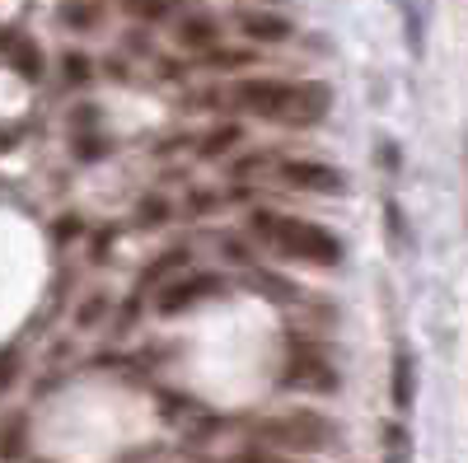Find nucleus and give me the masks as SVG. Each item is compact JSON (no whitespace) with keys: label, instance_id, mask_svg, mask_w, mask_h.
<instances>
[{"label":"nucleus","instance_id":"1","mask_svg":"<svg viewBox=\"0 0 468 463\" xmlns=\"http://www.w3.org/2000/svg\"><path fill=\"white\" fill-rule=\"evenodd\" d=\"M229 99L239 103L253 118L267 122H286V127H319L333 108L328 85L304 80V85H286V80H239L229 89Z\"/></svg>","mask_w":468,"mask_h":463},{"label":"nucleus","instance_id":"2","mask_svg":"<svg viewBox=\"0 0 468 463\" xmlns=\"http://www.w3.org/2000/svg\"><path fill=\"white\" fill-rule=\"evenodd\" d=\"M253 235L262 244H271L291 262H314V267H337L342 262V244L314 220H295V216H277V211H253Z\"/></svg>","mask_w":468,"mask_h":463},{"label":"nucleus","instance_id":"3","mask_svg":"<svg viewBox=\"0 0 468 463\" xmlns=\"http://www.w3.org/2000/svg\"><path fill=\"white\" fill-rule=\"evenodd\" d=\"M262 436L277 445H295V449H328L333 445V426L319 412H286L277 421H267Z\"/></svg>","mask_w":468,"mask_h":463},{"label":"nucleus","instance_id":"4","mask_svg":"<svg viewBox=\"0 0 468 463\" xmlns=\"http://www.w3.org/2000/svg\"><path fill=\"white\" fill-rule=\"evenodd\" d=\"M286 384L295 389H309V394H337V370L333 361L309 342H295L291 346V365H286Z\"/></svg>","mask_w":468,"mask_h":463},{"label":"nucleus","instance_id":"5","mask_svg":"<svg viewBox=\"0 0 468 463\" xmlns=\"http://www.w3.org/2000/svg\"><path fill=\"white\" fill-rule=\"evenodd\" d=\"M229 290V281L225 277H216V272H197V277H187V281H178V286H169L165 295H160V314H183V309H192V304H207V300H216V295H225Z\"/></svg>","mask_w":468,"mask_h":463},{"label":"nucleus","instance_id":"6","mask_svg":"<svg viewBox=\"0 0 468 463\" xmlns=\"http://www.w3.org/2000/svg\"><path fill=\"white\" fill-rule=\"evenodd\" d=\"M277 174H282L291 187L324 192V197H337V192H346V174L333 169V164H319V160H286Z\"/></svg>","mask_w":468,"mask_h":463},{"label":"nucleus","instance_id":"7","mask_svg":"<svg viewBox=\"0 0 468 463\" xmlns=\"http://www.w3.org/2000/svg\"><path fill=\"white\" fill-rule=\"evenodd\" d=\"M388 398H394L399 412H408L417 403V356L399 342L394 346V384H388Z\"/></svg>","mask_w":468,"mask_h":463},{"label":"nucleus","instance_id":"8","mask_svg":"<svg viewBox=\"0 0 468 463\" xmlns=\"http://www.w3.org/2000/svg\"><path fill=\"white\" fill-rule=\"evenodd\" d=\"M0 52L15 61V70L24 75V80H43V52H37L28 37H19V33H0Z\"/></svg>","mask_w":468,"mask_h":463},{"label":"nucleus","instance_id":"9","mask_svg":"<svg viewBox=\"0 0 468 463\" xmlns=\"http://www.w3.org/2000/svg\"><path fill=\"white\" fill-rule=\"evenodd\" d=\"M239 28L253 37V43H286V37H291V19L262 15V10H244L239 15Z\"/></svg>","mask_w":468,"mask_h":463},{"label":"nucleus","instance_id":"10","mask_svg":"<svg viewBox=\"0 0 468 463\" xmlns=\"http://www.w3.org/2000/svg\"><path fill=\"white\" fill-rule=\"evenodd\" d=\"M403 5V33H408V52H426V24H431V0H399Z\"/></svg>","mask_w":468,"mask_h":463},{"label":"nucleus","instance_id":"11","mask_svg":"<svg viewBox=\"0 0 468 463\" xmlns=\"http://www.w3.org/2000/svg\"><path fill=\"white\" fill-rule=\"evenodd\" d=\"M24 449H28V416L10 412L5 421H0V458L15 463V458H24Z\"/></svg>","mask_w":468,"mask_h":463},{"label":"nucleus","instance_id":"12","mask_svg":"<svg viewBox=\"0 0 468 463\" xmlns=\"http://www.w3.org/2000/svg\"><path fill=\"white\" fill-rule=\"evenodd\" d=\"M216 24L211 19H202V15H192V19H183L178 24V43L183 47H192V52H207V47H216Z\"/></svg>","mask_w":468,"mask_h":463},{"label":"nucleus","instance_id":"13","mask_svg":"<svg viewBox=\"0 0 468 463\" xmlns=\"http://www.w3.org/2000/svg\"><path fill=\"white\" fill-rule=\"evenodd\" d=\"M384 463H412V436L403 421H388L384 426Z\"/></svg>","mask_w":468,"mask_h":463},{"label":"nucleus","instance_id":"14","mask_svg":"<svg viewBox=\"0 0 468 463\" xmlns=\"http://www.w3.org/2000/svg\"><path fill=\"white\" fill-rule=\"evenodd\" d=\"M99 19H103L99 0H70V5H61V24H70V28H99Z\"/></svg>","mask_w":468,"mask_h":463},{"label":"nucleus","instance_id":"15","mask_svg":"<svg viewBox=\"0 0 468 463\" xmlns=\"http://www.w3.org/2000/svg\"><path fill=\"white\" fill-rule=\"evenodd\" d=\"M174 0H122V10L136 15V19H165Z\"/></svg>","mask_w":468,"mask_h":463},{"label":"nucleus","instance_id":"16","mask_svg":"<svg viewBox=\"0 0 468 463\" xmlns=\"http://www.w3.org/2000/svg\"><path fill=\"white\" fill-rule=\"evenodd\" d=\"M234 141H239V127H216V132L202 141V154H207V160H216V154H220V150H229Z\"/></svg>","mask_w":468,"mask_h":463},{"label":"nucleus","instance_id":"17","mask_svg":"<svg viewBox=\"0 0 468 463\" xmlns=\"http://www.w3.org/2000/svg\"><path fill=\"white\" fill-rule=\"evenodd\" d=\"M66 80H70V85H85V80H90V61L70 52V57H66Z\"/></svg>","mask_w":468,"mask_h":463},{"label":"nucleus","instance_id":"18","mask_svg":"<svg viewBox=\"0 0 468 463\" xmlns=\"http://www.w3.org/2000/svg\"><path fill=\"white\" fill-rule=\"evenodd\" d=\"M15 365H19V356H15V352H0V394H5L10 384H15Z\"/></svg>","mask_w":468,"mask_h":463},{"label":"nucleus","instance_id":"19","mask_svg":"<svg viewBox=\"0 0 468 463\" xmlns=\"http://www.w3.org/2000/svg\"><path fill=\"white\" fill-rule=\"evenodd\" d=\"M103 314V300H90V309H85V314H80V323H94Z\"/></svg>","mask_w":468,"mask_h":463},{"label":"nucleus","instance_id":"20","mask_svg":"<svg viewBox=\"0 0 468 463\" xmlns=\"http://www.w3.org/2000/svg\"><path fill=\"white\" fill-rule=\"evenodd\" d=\"M244 463H286V458H277V454H258V449H253Z\"/></svg>","mask_w":468,"mask_h":463},{"label":"nucleus","instance_id":"21","mask_svg":"<svg viewBox=\"0 0 468 463\" xmlns=\"http://www.w3.org/2000/svg\"><path fill=\"white\" fill-rule=\"evenodd\" d=\"M57 239H75V220H61L57 225Z\"/></svg>","mask_w":468,"mask_h":463},{"label":"nucleus","instance_id":"22","mask_svg":"<svg viewBox=\"0 0 468 463\" xmlns=\"http://www.w3.org/2000/svg\"><path fill=\"white\" fill-rule=\"evenodd\" d=\"M10 145H15V136H10V132H0V150H10Z\"/></svg>","mask_w":468,"mask_h":463},{"label":"nucleus","instance_id":"23","mask_svg":"<svg viewBox=\"0 0 468 463\" xmlns=\"http://www.w3.org/2000/svg\"><path fill=\"white\" fill-rule=\"evenodd\" d=\"M463 169H468V136H463Z\"/></svg>","mask_w":468,"mask_h":463}]
</instances>
